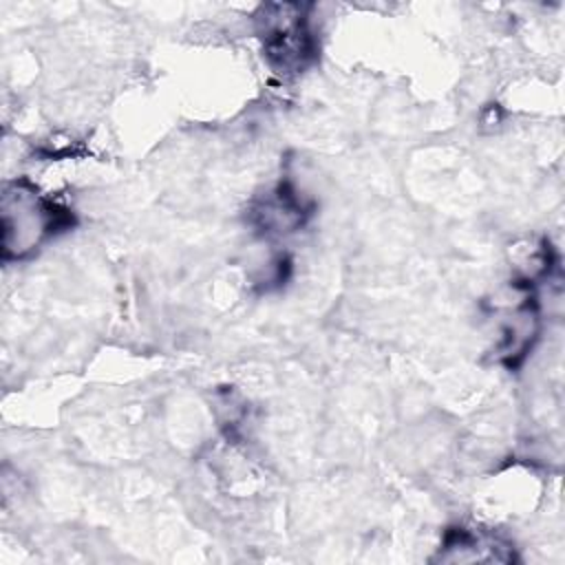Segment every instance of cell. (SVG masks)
Listing matches in <instances>:
<instances>
[{"instance_id":"cell-1","label":"cell","mask_w":565,"mask_h":565,"mask_svg":"<svg viewBox=\"0 0 565 565\" xmlns=\"http://www.w3.org/2000/svg\"><path fill=\"white\" fill-rule=\"evenodd\" d=\"M71 210L57 205L49 196L24 181L13 183L2 196V249L4 260H22L38 252L49 238L73 227Z\"/></svg>"},{"instance_id":"cell-2","label":"cell","mask_w":565,"mask_h":565,"mask_svg":"<svg viewBox=\"0 0 565 565\" xmlns=\"http://www.w3.org/2000/svg\"><path fill=\"white\" fill-rule=\"evenodd\" d=\"M256 33L271 68L298 75L318 57V40L311 29L309 7L298 2H269L256 13Z\"/></svg>"},{"instance_id":"cell-3","label":"cell","mask_w":565,"mask_h":565,"mask_svg":"<svg viewBox=\"0 0 565 565\" xmlns=\"http://www.w3.org/2000/svg\"><path fill=\"white\" fill-rule=\"evenodd\" d=\"M313 203H307L294 183L280 181L252 207V223L265 234H289L305 225Z\"/></svg>"}]
</instances>
